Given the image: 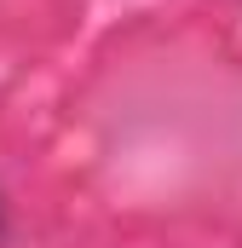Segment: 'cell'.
<instances>
[{
    "instance_id": "cell-1",
    "label": "cell",
    "mask_w": 242,
    "mask_h": 248,
    "mask_svg": "<svg viewBox=\"0 0 242 248\" xmlns=\"http://www.w3.org/2000/svg\"><path fill=\"white\" fill-rule=\"evenodd\" d=\"M0 243H6V190H0Z\"/></svg>"
},
{
    "instance_id": "cell-2",
    "label": "cell",
    "mask_w": 242,
    "mask_h": 248,
    "mask_svg": "<svg viewBox=\"0 0 242 248\" xmlns=\"http://www.w3.org/2000/svg\"><path fill=\"white\" fill-rule=\"evenodd\" d=\"M237 6H242V0H237Z\"/></svg>"
}]
</instances>
